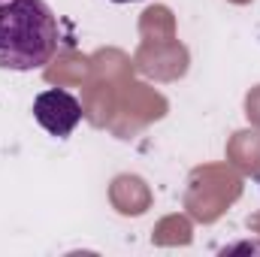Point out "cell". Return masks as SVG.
Wrapping results in <instances>:
<instances>
[{"instance_id": "obj_1", "label": "cell", "mask_w": 260, "mask_h": 257, "mask_svg": "<svg viewBox=\"0 0 260 257\" xmlns=\"http://www.w3.org/2000/svg\"><path fill=\"white\" fill-rule=\"evenodd\" d=\"M58 46L61 27L46 0H0V70H43Z\"/></svg>"}, {"instance_id": "obj_2", "label": "cell", "mask_w": 260, "mask_h": 257, "mask_svg": "<svg viewBox=\"0 0 260 257\" xmlns=\"http://www.w3.org/2000/svg\"><path fill=\"white\" fill-rule=\"evenodd\" d=\"M34 118L43 130H49L52 136L67 139L82 121V103L64 91V88H49L43 94H37L34 100Z\"/></svg>"}, {"instance_id": "obj_3", "label": "cell", "mask_w": 260, "mask_h": 257, "mask_svg": "<svg viewBox=\"0 0 260 257\" xmlns=\"http://www.w3.org/2000/svg\"><path fill=\"white\" fill-rule=\"evenodd\" d=\"M112 3H133V0H112Z\"/></svg>"}]
</instances>
